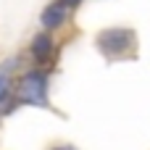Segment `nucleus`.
I'll return each instance as SVG.
<instances>
[{"label": "nucleus", "mask_w": 150, "mask_h": 150, "mask_svg": "<svg viewBox=\"0 0 150 150\" xmlns=\"http://www.w3.org/2000/svg\"><path fill=\"white\" fill-rule=\"evenodd\" d=\"M16 98L26 105H47V82H45V76L37 74V71L24 74L18 79Z\"/></svg>", "instance_id": "1"}, {"label": "nucleus", "mask_w": 150, "mask_h": 150, "mask_svg": "<svg viewBox=\"0 0 150 150\" xmlns=\"http://www.w3.org/2000/svg\"><path fill=\"white\" fill-rule=\"evenodd\" d=\"M98 45H100V50L105 55H124V50H132L134 40L124 29H108V32H103L98 37Z\"/></svg>", "instance_id": "2"}, {"label": "nucleus", "mask_w": 150, "mask_h": 150, "mask_svg": "<svg viewBox=\"0 0 150 150\" xmlns=\"http://www.w3.org/2000/svg\"><path fill=\"white\" fill-rule=\"evenodd\" d=\"M63 18H66V3L61 0V3L50 5V8L42 13V26H45V29H55V26L63 24Z\"/></svg>", "instance_id": "3"}, {"label": "nucleus", "mask_w": 150, "mask_h": 150, "mask_svg": "<svg viewBox=\"0 0 150 150\" xmlns=\"http://www.w3.org/2000/svg\"><path fill=\"white\" fill-rule=\"evenodd\" d=\"M16 66V61H5L3 66H0V103L8 98V92H11V82H13V69Z\"/></svg>", "instance_id": "4"}, {"label": "nucleus", "mask_w": 150, "mask_h": 150, "mask_svg": "<svg viewBox=\"0 0 150 150\" xmlns=\"http://www.w3.org/2000/svg\"><path fill=\"white\" fill-rule=\"evenodd\" d=\"M32 50H34V55H37V58H45V55L50 53V40H47V34L37 37V40H34V45H32Z\"/></svg>", "instance_id": "5"}, {"label": "nucleus", "mask_w": 150, "mask_h": 150, "mask_svg": "<svg viewBox=\"0 0 150 150\" xmlns=\"http://www.w3.org/2000/svg\"><path fill=\"white\" fill-rule=\"evenodd\" d=\"M50 150H76V148H71V145H53Z\"/></svg>", "instance_id": "6"}]
</instances>
